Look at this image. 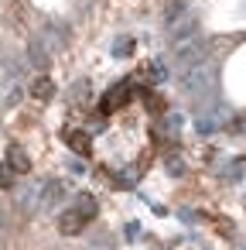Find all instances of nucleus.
<instances>
[{
  "label": "nucleus",
  "instance_id": "39448f33",
  "mask_svg": "<svg viewBox=\"0 0 246 250\" xmlns=\"http://www.w3.org/2000/svg\"><path fill=\"white\" fill-rule=\"evenodd\" d=\"M35 93H38V96H48V93H52V83H48V79H38Z\"/></svg>",
  "mask_w": 246,
  "mask_h": 250
},
{
  "label": "nucleus",
  "instance_id": "7ed1b4c3",
  "mask_svg": "<svg viewBox=\"0 0 246 250\" xmlns=\"http://www.w3.org/2000/svg\"><path fill=\"white\" fill-rule=\"evenodd\" d=\"M65 141H69V147H72V151H79V154H89V137H82L79 130H72Z\"/></svg>",
  "mask_w": 246,
  "mask_h": 250
},
{
  "label": "nucleus",
  "instance_id": "20e7f679",
  "mask_svg": "<svg viewBox=\"0 0 246 250\" xmlns=\"http://www.w3.org/2000/svg\"><path fill=\"white\" fill-rule=\"evenodd\" d=\"M127 96H130V89H127V86H123V89H113V93L106 96V103H103V110H113V106H116V103H123Z\"/></svg>",
  "mask_w": 246,
  "mask_h": 250
},
{
  "label": "nucleus",
  "instance_id": "f257e3e1",
  "mask_svg": "<svg viewBox=\"0 0 246 250\" xmlns=\"http://www.w3.org/2000/svg\"><path fill=\"white\" fill-rule=\"evenodd\" d=\"M93 212H96V202L89 199V195H82L79 199V209H69V212H62V219H58V229L65 233V236H72V233H79L89 219H93Z\"/></svg>",
  "mask_w": 246,
  "mask_h": 250
},
{
  "label": "nucleus",
  "instance_id": "f03ea898",
  "mask_svg": "<svg viewBox=\"0 0 246 250\" xmlns=\"http://www.w3.org/2000/svg\"><path fill=\"white\" fill-rule=\"evenodd\" d=\"M28 168H31L28 154H24L21 147H11V151H7V171H11V175H24Z\"/></svg>",
  "mask_w": 246,
  "mask_h": 250
}]
</instances>
